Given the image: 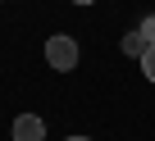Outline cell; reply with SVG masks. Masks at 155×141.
I'll return each instance as SVG.
<instances>
[{"label":"cell","instance_id":"obj_1","mask_svg":"<svg viewBox=\"0 0 155 141\" xmlns=\"http://www.w3.org/2000/svg\"><path fill=\"white\" fill-rule=\"evenodd\" d=\"M46 64H50V68H59V73H68V68L78 64V41H73V37H64V32L46 37Z\"/></svg>","mask_w":155,"mask_h":141},{"label":"cell","instance_id":"obj_2","mask_svg":"<svg viewBox=\"0 0 155 141\" xmlns=\"http://www.w3.org/2000/svg\"><path fill=\"white\" fill-rule=\"evenodd\" d=\"M46 136V123L37 114H18L14 118V141H41Z\"/></svg>","mask_w":155,"mask_h":141},{"label":"cell","instance_id":"obj_3","mask_svg":"<svg viewBox=\"0 0 155 141\" xmlns=\"http://www.w3.org/2000/svg\"><path fill=\"white\" fill-rule=\"evenodd\" d=\"M119 50H123V55H132V59H141V55H146V50H150V41H146V37H141V32H128V37H123V41H119Z\"/></svg>","mask_w":155,"mask_h":141},{"label":"cell","instance_id":"obj_4","mask_svg":"<svg viewBox=\"0 0 155 141\" xmlns=\"http://www.w3.org/2000/svg\"><path fill=\"white\" fill-rule=\"evenodd\" d=\"M141 73H146V78H150V82H155V46H150V50H146V55H141Z\"/></svg>","mask_w":155,"mask_h":141},{"label":"cell","instance_id":"obj_5","mask_svg":"<svg viewBox=\"0 0 155 141\" xmlns=\"http://www.w3.org/2000/svg\"><path fill=\"white\" fill-rule=\"evenodd\" d=\"M137 32H141V37H146V41H150V46H155V14H146V18H141V27H137Z\"/></svg>","mask_w":155,"mask_h":141},{"label":"cell","instance_id":"obj_6","mask_svg":"<svg viewBox=\"0 0 155 141\" xmlns=\"http://www.w3.org/2000/svg\"><path fill=\"white\" fill-rule=\"evenodd\" d=\"M73 5H96V0H73Z\"/></svg>","mask_w":155,"mask_h":141},{"label":"cell","instance_id":"obj_7","mask_svg":"<svg viewBox=\"0 0 155 141\" xmlns=\"http://www.w3.org/2000/svg\"><path fill=\"white\" fill-rule=\"evenodd\" d=\"M68 141H91V136H68Z\"/></svg>","mask_w":155,"mask_h":141}]
</instances>
